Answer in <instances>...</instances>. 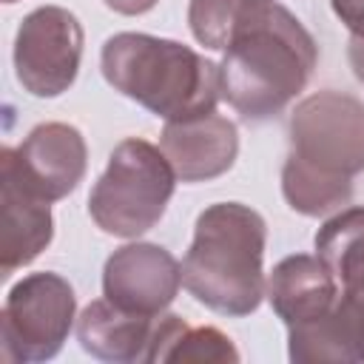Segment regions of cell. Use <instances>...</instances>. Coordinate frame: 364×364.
Instances as JSON below:
<instances>
[{"label":"cell","mask_w":364,"mask_h":364,"mask_svg":"<svg viewBox=\"0 0 364 364\" xmlns=\"http://www.w3.org/2000/svg\"><path fill=\"white\" fill-rule=\"evenodd\" d=\"M159 316L128 313L105 296L91 301L77 318V341L85 353L111 364L148 361L151 338Z\"/></svg>","instance_id":"5bb4252c"},{"label":"cell","mask_w":364,"mask_h":364,"mask_svg":"<svg viewBox=\"0 0 364 364\" xmlns=\"http://www.w3.org/2000/svg\"><path fill=\"white\" fill-rule=\"evenodd\" d=\"M82 60V26L63 6L28 11L14 37V74L31 97H60L77 80Z\"/></svg>","instance_id":"52a82bcc"},{"label":"cell","mask_w":364,"mask_h":364,"mask_svg":"<svg viewBox=\"0 0 364 364\" xmlns=\"http://www.w3.org/2000/svg\"><path fill=\"white\" fill-rule=\"evenodd\" d=\"M148 361H239L236 344L216 327H191L182 316L165 313L156 318Z\"/></svg>","instance_id":"9a60e30c"},{"label":"cell","mask_w":364,"mask_h":364,"mask_svg":"<svg viewBox=\"0 0 364 364\" xmlns=\"http://www.w3.org/2000/svg\"><path fill=\"white\" fill-rule=\"evenodd\" d=\"M316 256L333 270L338 287L364 276V205L344 208L316 230Z\"/></svg>","instance_id":"e0dca14e"},{"label":"cell","mask_w":364,"mask_h":364,"mask_svg":"<svg viewBox=\"0 0 364 364\" xmlns=\"http://www.w3.org/2000/svg\"><path fill=\"white\" fill-rule=\"evenodd\" d=\"M100 68L114 91L165 122L213 114L222 97L216 63L176 40L154 34L122 31L108 37Z\"/></svg>","instance_id":"3957f363"},{"label":"cell","mask_w":364,"mask_h":364,"mask_svg":"<svg viewBox=\"0 0 364 364\" xmlns=\"http://www.w3.org/2000/svg\"><path fill=\"white\" fill-rule=\"evenodd\" d=\"M338 279L310 253L282 259L267 279V299L284 327H299L321 318L338 299Z\"/></svg>","instance_id":"4fadbf2b"},{"label":"cell","mask_w":364,"mask_h":364,"mask_svg":"<svg viewBox=\"0 0 364 364\" xmlns=\"http://www.w3.org/2000/svg\"><path fill=\"white\" fill-rule=\"evenodd\" d=\"M290 154L301 162L355 176L364 171V102L344 91H316L304 97L287 122Z\"/></svg>","instance_id":"8992f818"},{"label":"cell","mask_w":364,"mask_h":364,"mask_svg":"<svg viewBox=\"0 0 364 364\" xmlns=\"http://www.w3.org/2000/svg\"><path fill=\"white\" fill-rule=\"evenodd\" d=\"M287 355L290 361L364 364V276L341 284L330 313L287 327Z\"/></svg>","instance_id":"30bf717a"},{"label":"cell","mask_w":364,"mask_h":364,"mask_svg":"<svg viewBox=\"0 0 364 364\" xmlns=\"http://www.w3.org/2000/svg\"><path fill=\"white\" fill-rule=\"evenodd\" d=\"M282 193L284 202L301 216H327L350 202L353 179L318 171L299 156H287L282 168Z\"/></svg>","instance_id":"2e32d148"},{"label":"cell","mask_w":364,"mask_h":364,"mask_svg":"<svg viewBox=\"0 0 364 364\" xmlns=\"http://www.w3.org/2000/svg\"><path fill=\"white\" fill-rule=\"evenodd\" d=\"M0 165H9L17 179L37 196L57 202L77 191L88 168L82 134L68 122H43L28 131L17 148L0 151Z\"/></svg>","instance_id":"ba28073f"},{"label":"cell","mask_w":364,"mask_h":364,"mask_svg":"<svg viewBox=\"0 0 364 364\" xmlns=\"http://www.w3.org/2000/svg\"><path fill=\"white\" fill-rule=\"evenodd\" d=\"M3 3H17V0H3Z\"/></svg>","instance_id":"7402d4cb"},{"label":"cell","mask_w":364,"mask_h":364,"mask_svg":"<svg viewBox=\"0 0 364 364\" xmlns=\"http://www.w3.org/2000/svg\"><path fill=\"white\" fill-rule=\"evenodd\" d=\"M182 284V264L171 250L151 242L117 247L102 267V296L142 316H162Z\"/></svg>","instance_id":"9c48e42d"},{"label":"cell","mask_w":364,"mask_h":364,"mask_svg":"<svg viewBox=\"0 0 364 364\" xmlns=\"http://www.w3.org/2000/svg\"><path fill=\"white\" fill-rule=\"evenodd\" d=\"M111 11H117V14H128V17H136V14H145V11H151L159 0H102Z\"/></svg>","instance_id":"ffe728a7"},{"label":"cell","mask_w":364,"mask_h":364,"mask_svg":"<svg viewBox=\"0 0 364 364\" xmlns=\"http://www.w3.org/2000/svg\"><path fill=\"white\" fill-rule=\"evenodd\" d=\"M267 225L242 202H216L196 219L182 259L185 290L213 313L242 318L267 296L264 279Z\"/></svg>","instance_id":"7a4b0ae2"},{"label":"cell","mask_w":364,"mask_h":364,"mask_svg":"<svg viewBox=\"0 0 364 364\" xmlns=\"http://www.w3.org/2000/svg\"><path fill=\"white\" fill-rule=\"evenodd\" d=\"M330 6L353 37H364V0H330Z\"/></svg>","instance_id":"d6986e66"},{"label":"cell","mask_w":364,"mask_h":364,"mask_svg":"<svg viewBox=\"0 0 364 364\" xmlns=\"http://www.w3.org/2000/svg\"><path fill=\"white\" fill-rule=\"evenodd\" d=\"M74 287L51 270L23 276L6 296L0 313V355L9 364L54 358L74 324Z\"/></svg>","instance_id":"5b68a950"},{"label":"cell","mask_w":364,"mask_h":364,"mask_svg":"<svg viewBox=\"0 0 364 364\" xmlns=\"http://www.w3.org/2000/svg\"><path fill=\"white\" fill-rule=\"evenodd\" d=\"M159 148L168 156L176 179L208 182L233 168L239 154V131L236 122L213 111L185 122H165Z\"/></svg>","instance_id":"8fae6325"},{"label":"cell","mask_w":364,"mask_h":364,"mask_svg":"<svg viewBox=\"0 0 364 364\" xmlns=\"http://www.w3.org/2000/svg\"><path fill=\"white\" fill-rule=\"evenodd\" d=\"M51 236V202L26 188L9 165H0V276L34 262Z\"/></svg>","instance_id":"7c38bea8"},{"label":"cell","mask_w":364,"mask_h":364,"mask_svg":"<svg viewBox=\"0 0 364 364\" xmlns=\"http://www.w3.org/2000/svg\"><path fill=\"white\" fill-rule=\"evenodd\" d=\"M239 3L242 0H191L188 26L193 37L210 51H225Z\"/></svg>","instance_id":"ac0fdd59"},{"label":"cell","mask_w":364,"mask_h":364,"mask_svg":"<svg viewBox=\"0 0 364 364\" xmlns=\"http://www.w3.org/2000/svg\"><path fill=\"white\" fill-rule=\"evenodd\" d=\"M347 60H350V68H353L355 80L364 82V37H350Z\"/></svg>","instance_id":"44dd1931"},{"label":"cell","mask_w":364,"mask_h":364,"mask_svg":"<svg viewBox=\"0 0 364 364\" xmlns=\"http://www.w3.org/2000/svg\"><path fill=\"white\" fill-rule=\"evenodd\" d=\"M318 46L279 0H242L219 63L222 97L247 122L279 117L310 82Z\"/></svg>","instance_id":"6da1fadb"},{"label":"cell","mask_w":364,"mask_h":364,"mask_svg":"<svg viewBox=\"0 0 364 364\" xmlns=\"http://www.w3.org/2000/svg\"><path fill=\"white\" fill-rule=\"evenodd\" d=\"M176 173L162 148L128 136L122 139L91 188L88 213L100 230L122 239H136L151 230L173 196Z\"/></svg>","instance_id":"277c9868"}]
</instances>
